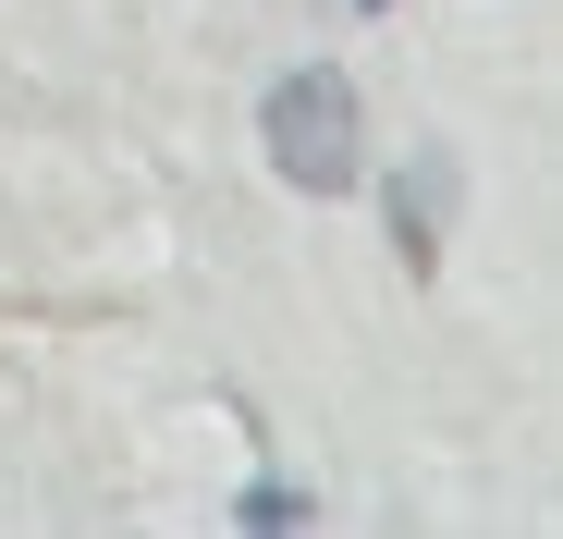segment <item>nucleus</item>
<instances>
[{"label": "nucleus", "instance_id": "f257e3e1", "mask_svg": "<svg viewBox=\"0 0 563 539\" xmlns=\"http://www.w3.org/2000/svg\"><path fill=\"white\" fill-rule=\"evenodd\" d=\"M257 147H269V172H282L295 197H343L355 172H367V111H355V74H331V62L269 74V99H257Z\"/></svg>", "mask_w": 563, "mask_h": 539}, {"label": "nucleus", "instance_id": "f03ea898", "mask_svg": "<svg viewBox=\"0 0 563 539\" xmlns=\"http://www.w3.org/2000/svg\"><path fill=\"white\" fill-rule=\"evenodd\" d=\"M453 185H465V160H453V147H417V160L393 172V245H405V270H417V283L441 270V221H453Z\"/></svg>", "mask_w": 563, "mask_h": 539}, {"label": "nucleus", "instance_id": "7ed1b4c3", "mask_svg": "<svg viewBox=\"0 0 563 539\" xmlns=\"http://www.w3.org/2000/svg\"><path fill=\"white\" fill-rule=\"evenodd\" d=\"M233 527H245V539H282V527H319V503L282 479V466H257V479H245V503H233Z\"/></svg>", "mask_w": 563, "mask_h": 539}, {"label": "nucleus", "instance_id": "20e7f679", "mask_svg": "<svg viewBox=\"0 0 563 539\" xmlns=\"http://www.w3.org/2000/svg\"><path fill=\"white\" fill-rule=\"evenodd\" d=\"M355 13H393V0H355Z\"/></svg>", "mask_w": 563, "mask_h": 539}]
</instances>
